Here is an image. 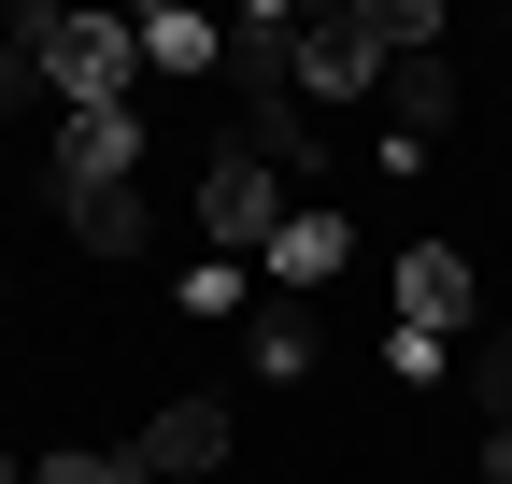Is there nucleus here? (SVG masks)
<instances>
[{
  "instance_id": "1",
  "label": "nucleus",
  "mask_w": 512,
  "mask_h": 484,
  "mask_svg": "<svg viewBox=\"0 0 512 484\" xmlns=\"http://www.w3.org/2000/svg\"><path fill=\"white\" fill-rule=\"evenodd\" d=\"M15 43L43 57V86L72 114H114L128 72H143V29H114V15H15Z\"/></svg>"
},
{
  "instance_id": "2",
  "label": "nucleus",
  "mask_w": 512,
  "mask_h": 484,
  "mask_svg": "<svg viewBox=\"0 0 512 484\" xmlns=\"http://www.w3.org/2000/svg\"><path fill=\"white\" fill-rule=\"evenodd\" d=\"M200 228H214V257L242 271V257H271V228H285V171L256 157V143H228L214 171H200Z\"/></svg>"
},
{
  "instance_id": "3",
  "label": "nucleus",
  "mask_w": 512,
  "mask_h": 484,
  "mask_svg": "<svg viewBox=\"0 0 512 484\" xmlns=\"http://www.w3.org/2000/svg\"><path fill=\"white\" fill-rule=\"evenodd\" d=\"M57 200H100V186H143V114H57V157H43Z\"/></svg>"
},
{
  "instance_id": "4",
  "label": "nucleus",
  "mask_w": 512,
  "mask_h": 484,
  "mask_svg": "<svg viewBox=\"0 0 512 484\" xmlns=\"http://www.w3.org/2000/svg\"><path fill=\"white\" fill-rule=\"evenodd\" d=\"M214 72H228L256 114H285V100H299V15H285V0H256V15L228 29V57H214Z\"/></svg>"
},
{
  "instance_id": "5",
  "label": "nucleus",
  "mask_w": 512,
  "mask_h": 484,
  "mask_svg": "<svg viewBox=\"0 0 512 484\" xmlns=\"http://www.w3.org/2000/svg\"><path fill=\"white\" fill-rule=\"evenodd\" d=\"M128 470H143V484H200V470H228V413H214V399H157Z\"/></svg>"
},
{
  "instance_id": "6",
  "label": "nucleus",
  "mask_w": 512,
  "mask_h": 484,
  "mask_svg": "<svg viewBox=\"0 0 512 484\" xmlns=\"http://www.w3.org/2000/svg\"><path fill=\"white\" fill-rule=\"evenodd\" d=\"M399 328H441V342L470 328V257H456V242H413V257H399Z\"/></svg>"
},
{
  "instance_id": "7",
  "label": "nucleus",
  "mask_w": 512,
  "mask_h": 484,
  "mask_svg": "<svg viewBox=\"0 0 512 484\" xmlns=\"http://www.w3.org/2000/svg\"><path fill=\"white\" fill-rule=\"evenodd\" d=\"M342 257H356V228H342V214H285V228H271V257H256V271H271L285 299H313V285H342Z\"/></svg>"
},
{
  "instance_id": "8",
  "label": "nucleus",
  "mask_w": 512,
  "mask_h": 484,
  "mask_svg": "<svg viewBox=\"0 0 512 484\" xmlns=\"http://www.w3.org/2000/svg\"><path fill=\"white\" fill-rule=\"evenodd\" d=\"M72 242H86V257H143V186H100V200H72Z\"/></svg>"
},
{
  "instance_id": "9",
  "label": "nucleus",
  "mask_w": 512,
  "mask_h": 484,
  "mask_svg": "<svg viewBox=\"0 0 512 484\" xmlns=\"http://www.w3.org/2000/svg\"><path fill=\"white\" fill-rule=\"evenodd\" d=\"M384 86H399V143H427L441 114H456V72H441V57H399Z\"/></svg>"
},
{
  "instance_id": "10",
  "label": "nucleus",
  "mask_w": 512,
  "mask_h": 484,
  "mask_svg": "<svg viewBox=\"0 0 512 484\" xmlns=\"http://www.w3.org/2000/svg\"><path fill=\"white\" fill-rule=\"evenodd\" d=\"M143 57H157V72H214L228 29H214V15H143Z\"/></svg>"
},
{
  "instance_id": "11",
  "label": "nucleus",
  "mask_w": 512,
  "mask_h": 484,
  "mask_svg": "<svg viewBox=\"0 0 512 484\" xmlns=\"http://www.w3.org/2000/svg\"><path fill=\"white\" fill-rule=\"evenodd\" d=\"M256 371H271V385L313 371V314H299V299H285V314H256Z\"/></svg>"
},
{
  "instance_id": "12",
  "label": "nucleus",
  "mask_w": 512,
  "mask_h": 484,
  "mask_svg": "<svg viewBox=\"0 0 512 484\" xmlns=\"http://www.w3.org/2000/svg\"><path fill=\"white\" fill-rule=\"evenodd\" d=\"M29 100H57V86H43V57L15 43V15H0V114H29Z\"/></svg>"
},
{
  "instance_id": "13",
  "label": "nucleus",
  "mask_w": 512,
  "mask_h": 484,
  "mask_svg": "<svg viewBox=\"0 0 512 484\" xmlns=\"http://www.w3.org/2000/svg\"><path fill=\"white\" fill-rule=\"evenodd\" d=\"M470 385H484V428H512V328H498V342L470 356Z\"/></svg>"
},
{
  "instance_id": "14",
  "label": "nucleus",
  "mask_w": 512,
  "mask_h": 484,
  "mask_svg": "<svg viewBox=\"0 0 512 484\" xmlns=\"http://www.w3.org/2000/svg\"><path fill=\"white\" fill-rule=\"evenodd\" d=\"M29 484H128V456H43Z\"/></svg>"
},
{
  "instance_id": "15",
  "label": "nucleus",
  "mask_w": 512,
  "mask_h": 484,
  "mask_svg": "<svg viewBox=\"0 0 512 484\" xmlns=\"http://www.w3.org/2000/svg\"><path fill=\"white\" fill-rule=\"evenodd\" d=\"M484 484H512V428H484Z\"/></svg>"
},
{
  "instance_id": "16",
  "label": "nucleus",
  "mask_w": 512,
  "mask_h": 484,
  "mask_svg": "<svg viewBox=\"0 0 512 484\" xmlns=\"http://www.w3.org/2000/svg\"><path fill=\"white\" fill-rule=\"evenodd\" d=\"M0 484H15V456H0Z\"/></svg>"
},
{
  "instance_id": "17",
  "label": "nucleus",
  "mask_w": 512,
  "mask_h": 484,
  "mask_svg": "<svg viewBox=\"0 0 512 484\" xmlns=\"http://www.w3.org/2000/svg\"><path fill=\"white\" fill-rule=\"evenodd\" d=\"M128 484H143V470H128Z\"/></svg>"
},
{
  "instance_id": "18",
  "label": "nucleus",
  "mask_w": 512,
  "mask_h": 484,
  "mask_svg": "<svg viewBox=\"0 0 512 484\" xmlns=\"http://www.w3.org/2000/svg\"><path fill=\"white\" fill-rule=\"evenodd\" d=\"M0 285H15V271H0Z\"/></svg>"
}]
</instances>
